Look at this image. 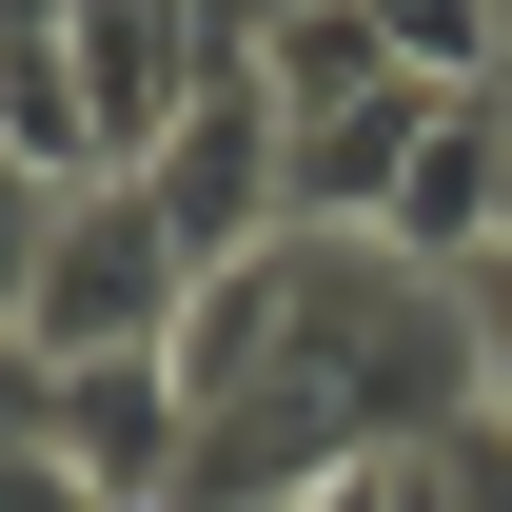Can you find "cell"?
Returning a JSON list of instances; mask_svg holds the SVG:
<instances>
[{
  "label": "cell",
  "mask_w": 512,
  "mask_h": 512,
  "mask_svg": "<svg viewBox=\"0 0 512 512\" xmlns=\"http://www.w3.org/2000/svg\"><path fill=\"white\" fill-rule=\"evenodd\" d=\"M256 79H276V119H355V99H394V40H375V0H296L276 40H256Z\"/></svg>",
  "instance_id": "cell-5"
},
{
  "label": "cell",
  "mask_w": 512,
  "mask_h": 512,
  "mask_svg": "<svg viewBox=\"0 0 512 512\" xmlns=\"http://www.w3.org/2000/svg\"><path fill=\"white\" fill-rule=\"evenodd\" d=\"M493 60H512V0H493Z\"/></svg>",
  "instance_id": "cell-12"
},
{
  "label": "cell",
  "mask_w": 512,
  "mask_h": 512,
  "mask_svg": "<svg viewBox=\"0 0 512 512\" xmlns=\"http://www.w3.org/2000/svg\"><path fill=\"white\" fill-rule=\"evenodd\" d=\"M414 512H512V434L493 414H453V434L414 453Z\"/></svg>",
  "instance_id": "cell-8"
},
{
  "label": "cell",
  "mask_w": 512,
  "mask_h": 512,
  "mask_svg": "<svg viewBox=\"0 0 512 512\" xmlns=\"http://www.w3.org/2000/svg\"><path fill=\"white\" fill-rule=\"evenodd\" d=\"M60 197H79V178H40V158H0V335L40 316V256H60Z\"/></svg>",
  "instance_id": "cell-7"
},
{
  "label": "cell",
  "mask_w": 512,
  "mask_h": 512,
  "mask_svg": "<svg viewBox=\"0 0 512 512\" xmlns=\"http://www.w3.org/2000/svg\"><path fill=\"white\" fill-rule=\"evenodd\" d=\"M296 512H414V453H375V473H335V493H296Z\"/></svg>",
  "instance_id": "cell-11"
},
{
  "label": "cell",
  "mask_w": 512,
  "mask_h": 512,
  "mask_svg": "<svg viewBox=\"0 0 512 512\" xmlns=\"http://www.w3.org/2000/svg\"><path fill=\"white\" fill-rule=\"evenodd\" d=\"M178 316H197V256L158 237V197H138V178H79L20 355H60V375H79V355H178Z\"/></svg>",
  "instance_id": "cell-1"
},
{
  "label": "cell",
  "mask_w": 512,
  "mask_h": 512,
  "mask_svg": "<svg viewBox=\"0 0 512 512\" xmlns=\"http://www.w3.org/2000/svg\"><path fill=\"white\" fill-rule=\"evenodd\" d=\"M0 512H119V493H99L79 453H0Z\"/></svg>",
  "instance_id": "cell-10"
},
{
  "label": "cell",
  "mask_w": 512,
  "mask_h": 512,
  "mask_svg": "<svg viewBox=\"0 0 512 512\" xmlns=\"http://www.w3.org/2000/svg\"><path fill=\"white\" fill-rule=\"evenodd\" d=\"M453 316H473V414L512 434V256H473V276H453Z\"/></svg>",
  "instance_id": "cell-9"
},
{
  "label": "cell",
  "mask_w": 512,
  "mask_h": 512,
  "mask_svg": "<svg viewBox=\"0 0 512 512\" xmlns=\"http://www.w3.org/2000/svg\"><path fill=\"white\" fill-rule=\"evenodd\" d=\"M138 197H158V237H178L197 276L276 256V237H296V119H276V79L237 60V79H217L178 138H158V158H138Z\"/></svg>",
  "instance_id": "cell-2"
},
{
  "label": "cell",
  "mask_w": 512,
  "mask_h": 512,
  "mask_svg": "<svg viewBox=\"0 0 512 512\" xmlns=\"http://www.w3.org/2000/svg\"><path fill=\"white\" fill-rule=\"evenodd\" d=\"M60 60H79V119H99V178H138V158H158V138L237 79L178 0H79V40H60Z\"/></svg>",
  "instance_id": "cell-3"
},
{
  "label": "cell",
  "mask_w": 512,
  "mask_h": 512,
  "mask_svg": "<svg viewBox=\"0 0 512 512\" xmlns=\"http://www.w3.org/2000/svg\"><path fill=\"white\" fill-rule=\"evenodd\" d=\"M375 40H394V60H414V79H453V99H493V0H375Z\"/></svg>",
  "instance_id": "cell-6"
},
{
  "label": "cell",
  "mask_w": 512,
  "mask_h": 512,
  "mask_svg": "<svg viewBox=\"0 0 512 512\" xmlns=\"http://www.w3.org/2000/svg\"><path fill=\"white\" fill-rule=\"evenodd\" d=\"M434 119H453V79H394V99H355V119H296V237H394Z\"/></svg>",
  "instance_id": "cell-4"
}]
</instances>
